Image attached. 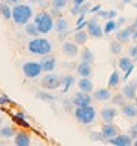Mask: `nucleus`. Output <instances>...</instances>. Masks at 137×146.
<instances>
[{
    "instance_id": "f257e3e1",
    "label": "nucleus",
    "mask_w": 137,
    "mask_h": 146,
    "mask_svg": "<svg viewBox=\"0 0 137 146\" xmlns=\"http://www.w3.org/2000/svg\"><path fill=\"white\" fill-rule=\"evenodd\" d=\"M33 18V8L30 5L18 3L12 6V21L18 25H25Z\"/></svg>"
},
{
    "instance_id": "f03ea898",
    "label": "nucleus",
    "mask_w": 137,
    "mask_h": 146,
    "mask_svg": "<svg viewBox=\"0 0 137 146\" xmlns=\"http://www.w3.org/2000/svg\"><path fill=\"white\" fill-rule=\"evenodd\" d=\"M27 48H28V52L30 54H33V55H48L52 52V48H54V45H52L48 39H45V37H33L31 40L28 42L27 45Z\"/></svg>"
},
{
    "instance_id": "7ed1b4c3",
    "label": "nucleus",
    "mask_w": 137,
    "mask_h": 146,
    "mask_svg": "<svg viewBox=\"0 0 137 146\" xmlns=\"http://www.w3.org/2000/svg\"><path fill=\"white\" fill-rule=\"evenodd\" d=\"M54 21L55 19L52 18V15L49 14V12H39V14L34 15V24L36 27L39 30V33L40 35H48V33H51L52 30H54Z\"/></svg>"
},
{
    "instance_id": "20e7f679",
    "label": "nucleus",
    "mask_w": 137,
    "mask_h": 146,
    "mask_svg": "<svg viewBox=\"0 0 137 146\" xmlns=\"http://www.w3.org/2000/svg\"><path fill=\"white\" fill-rule=\"evenodd\" d=\"M73 115L76 118L77 122H81L82 125H89L95 121L97 118V110L95 108H93L91 104L88 106H81V108H75Z\"/></svg>"
},
{
    "instance_id": "39448f33",
    "label": "nucleus",
    "mask_w": 137,
    "mask_h": 146,
    "mask_svg": "<svg viewBox=\"0 0 137 146\" xmlns=\"http://www.w3.org/2000/svg\"><path fill=\"white\" fill-rule=\"evenodd\" d=\"M61 82H63V78L55 75V73H46L42 79H40V85L45 88V90H49V91H54V90H58L61 87Z\"/></svg>"
},
{
    "instance_id": "423d86ee",
    "label": "nucleus",
    "mask_w": 137,
    "mask_h": 146,
    "mask_svg": "<svg viewBox=\"0 0 137 146\" xmlns=\"http://www.w3.org/2000/svg\"><path fill=\"white\" fill-rule=\"evenodd\" d=\"M21 69H23L24 76L28 78V79H36L43 73L40 63H37V61H25Z\"/></svg>"
},
{
    "instance_id": "0eeeda50",
    "label": "nucleus",
    "mask_w": 137,
    "mask_h": 146,
    "mask_svg": "<svg viewBox=\"0 0 137 146\" xmlns=\"http://www.w3.org/2000/svg\"><path fill=\"white\" fill-rule=\"evenodd\" d=\"M87 31H88V35H89L91 37H94V39H101V37L104 36L103 29H101V25L99 24V19H97V17L88 19Z\"/></svg>"
},
{
    "instance_id": "6e6552de",
    "label": "nucleus",
    "mask_w": 137,
    "mask_h": 146,
    "mask_svg": "<svg viewBox=\"0 0 137 146\" xmlns=\"http://www.w3.org/2000/svg\"><path fill=\"white\" fill-rule=\"evenodd\" d=\"M71 103H73L75 108H81V106H88L93 103V96L89 94V92H83L79 90V92H76V94L71 97Z\"/></svg>"
},
{
    "instance_id": "1a4fd4ad",
    "label": "nucleus",
    "mask_w": 137,
    "mask_h": 146,
    "mask_svg": "<svg viewBox=\"0 0 137 146\" xmlns=\"http://www.w3.org/2000/svg\"><path fill=\"white\" fill-rule=\"evenodd\" d=\"M109 145L113 146H131L133 145V137L130 134H116L115 137H110L106 140Z\"/></svg>"
},
{
    "instance_id": "9d476101",
    "label": "nucleus",
    "mask_w": 137,
    "mask_h": 146,
    "mask_svg": "<svg viewBox=\"0 0 137 146\" xmlns=\"http://www.w3.org/2000/svg\"><path fill=\"white\" fill-rule=\"evenodd\" d=\"M133 33H134V27H133V25H128V27H125V29H121V30H118V33H115L116 40L121 42V43H127V42L131 40Z\"/></svg>"
},
{
    "instance_id": "9b49d317",
    "label": "nucleus",
    "mask_w": 137,
    "mask_h": 146,
    "mask_svg": "<svg viewBox=\"0 0 137 146\" xmlns=\"http://www.w3.org/2000/svg\"><path fill=\"white\" fill-rule=\"evenodd\" d=\"M63 54L69 57V58H75L77 54H79V45L76 42H64L61 46Z\"/></svg>"
},
{
    "instance_id": "f8f14e48",
    "label": "nucleus",
    "mask_w": 137,
    "mask_h": 146,
    "mask_svg": "<svg viewBox=\"0 0 137 146\" xmlns=\"http://www.w3.org/2000/svg\"><path fill=\"white\" fill-rule=\"evenodd\" d=\"M39 63H40V66H42V70L46 72V73L54 72L55 67H57V60H55V57H52V55H49V54L45 55V58H42Z\"/></svg>"
},
{
    "instance_id": "ddd939ff",
    "label": "nucleus",
    "mask_w": 137,
    "mask_h": 146,
    "mask_svg": "<svg viewBox=\"0 0 137 146\" xmlns=\"http://www.w3.org/2000/svg\"><path fill=\"white\" fill-rule=\"evenodd\" d=\"M76 73L81 78H91V75H93V64L87 61H81L76 67Z\"/></svg>"
},
{
    "instance_id": "4468645a",
    "label": "nucleus",
    "mask_w": 137,
    "mask_h": 146,
    "mask_svg": "<svg viewBox=\"0 0 137 146\" xmlns=\"http://www.w3.org/2000/svg\"><path fill=\"white\" fill-rule=\"evenodd\" d=\"M101 133L106 137V140L110 137H115L116 134H119V128L116 127L113 122H104V125L101 127Z\"/></svg>"
},
{
    "instance_id": "2eb2a0df",
    "label": "nucleus",
    "mask_w": 137,
    "mask_h": 146,
    "mask_svg": "<svg viewBox=\"0 0 137 146\" xmlns=\"http://www.w3.org/2000/svg\"><path fill=\"white\" fill-rule=\"evenodd\" d=\"M14 143H15L17 146H30V145H31V137H30L28 133H24V131L15 133Z\"/></svg>"
},
{
    "instance_id": "dca6fc26",
    "label": "nucleus",
    "mask_w": 137,
    "mask_h": 146,
    "mask_svg": "<svg viewBox=\"0 0 137 146\" xmlns=\"http://www.w3.org/2000/svg\"><path fill=\"white\" fill-rule=\"evenodd\" d=\"M103 122H113L115 118L118 116V110H116V108H112V106H109V108H104L101 110L100 113Z\"/></svg>"
},
{
    "instance_id": "f3484780",
    "label": "nucleus",
    "mask_w": 137,
    "mask_h": 146,
    "mask_svg": "<svg viewBox=\"0 0 137 146\" xmlns=\"http://www.w3.org/2000/svg\"><path fill=\"white\" fill-rule=\"evenodd\" d=\"M93 98L97 102H107L112 98V92H110V88H99L94 91Z\"/></svg>"
},
{
    "instance_id": "a211bd4d",
    "label": "nucleus",
    "mask_w": 137,
    "mask_h": 146,
    "mask_svg": "<svg viewBox=\"0 0 137 146\" xmlns=\"http://www.w3.org/2000/svg\"><path fill=\"white\" fill-rule=\"evenodd\" d=\"M122 94L124 97L127 98V100H136V97H137V87L133 84V82H128L124 85V88H122Z\"/></svg>"
},
{
    "instance_id": "6ab92c4d",
    "label": "nucleus",
    "mask_w": 137,
    "mask_h": 146,
    "mask_svg": "<svg viewBox=\"0 0 137 146\" xmlns=\"http://www.w3.org/2000/svg\"><path fill=\"white\" fill-rule=\"evenodd\" d=\"M122 115L125 116V118H130V119H133V118H137V106L133 104V103H125L122 106Z\"/></svg>"
},
{
    "instance_id": "aec40b11",
    "label": "nucleus",
    "mask_w": 137,
    "mask_h": 146,
    "mask_svg": "<svg viewBox=\"0 0 137 146\" xmlns=\"http://www.w3.org/2000/svg\"><path fill=\"white\" fill-rule=\"evenodd\" d=\"M77 88L83 92H93L94 91V84L89 78H81L77 81Z\"/></svg>"
},
{
    "instance_id": "412c9836",
    "label": "nucleus",
    "mask_w": 137,
    "mask_h": 146,
    "mask_svg": "<svg viewBox=\"0 0 137 146\" xmlns=\"http://www.w3.org/2000/svg\"><path fill=\"white\" fill-rule=\"evenodd\" d=\"M121 81H122V78H121V75H119V72H118V70H113L112 73H110V76H109L107 88H110V90L116 88V87L121 84Z\"/></svg>"
},
{
    "instance_id": "4be33fe9",
    "label": "nucleus",
    "mask_w": 137,
    "mask_h": 146,
    "mask_svg": "<svg viewBox=\"0 0 137 146\" xmlns=\"http://www.w3.org/2000/svg\"><path fill=\"white\" fill-rule=\"evenodd\" d=\"M54 30L57 33H63V31H67L69 30V21L66 18H57L54 21Z\"/></svg>"
},
{
    "instance_id": "5701e85b",
    "label": "nucleus",
    "mask_w": 137,
    "mask_h": 146,
    "mask_svg": "<svg viewBox=\"0 0 137 146\" xmlns=\"http://www.w3.org/2000/svg\"><path fill=\"white\" fill-rule=\"evenodd\" d=\"M88 37H89V35H88L87 30H76L75 35H73V39H75V42L77 45H85Z\"/></svg>"
},
{
    "instance_id": "b1692460",
    "label": "nucleus",
    "mask_w": 137,
    "mask_h": 146,
    "mask_svg": "<svg viewBox=\"0 0 137 146\" xmlns=\"http://www.w3.org/2000/svg\"><path fill=\"white\" fill-rule=\"evenodd\" d=\"M89 3H82V5H73V8L70 9V14L71 15H82V14H87L89 12Z\"/></svg>"
},
{
    "instance_id": "393cba45",
    "label": "nucleus",
    "mask_w": 137,
    "mask_h": 146,
    "mask_svg": "<svg viewBox=\"0 0 137 146\" xmlns=\"http://www.w3.org/2000/svg\"><path fill=\"white\" fill-rule=\"evenodd\" d=\"M0 17L6 19V21L12 19V8L5 2H0Z\"/></svg>"
},
{
    "instance_id": "a878e982",
    "label": "nucleus",
    "mask_w": 137,
    "mask_h": 146,
    "mask_svg": "<svg viewBox=\"0 0 137 146\" xmlns=\"http://www.w3.org/2000/svg\"><path fill=\"white\" fill-rule=\"evenodd\" d=\"M134 63H133V58H130V57H121L119 58V61H118V67L121 72L125 73L130 67H133Z\"/></svg>"
},
{
    "instance_id": "bb28decb",
    "label": "nucleus",
    "mask_w": 137,
    "mask_h": 146,
    "mask_svg": "<svg viewBox=\"0 0 137 146\" xmlns=\"http://www.w3.org/2000/svg\"><path fill=\"white\" fill-rule=\"evenodd\" d=\"M75 85V78L71 75L63 76V82H61V91L63 92H69V90Z\"/></svg>"
},
{
    "instance_id": "cd10ccee",
    "label": "nucleus",
    "mask_w": 137,
    "mask_h": 146,
    "mask_svg": "<svg viewBox=\"0 0 137 146\" xmlns=\"http://www.w3.org/2000/svg\"><path fill=\"white\" fill-rule=\"evenodd\" d=\"M27 116H25L24 113H21V112H18V113H15L14 116H12V121H14L15 124L21 125V127L24 128H30V124L27 122V119H25Z\"/></svg>"
},
{
    "instance_id": "c85d7f7f",
    "label": "nucleus",
    "mask_w": 137,
    "mask_h": 146,
    "mask_svg": "<svg viewBox=\"0 0 137 146\" xmlns=\"http://www.w3.org/2000/svg\"><path fill=\"white\" fill-rule=\"evenodd\" d=\"M36 97L39 98V100L46 102V103H55V100H57V97H55V96H52L51 92H45V91H39V92H36Z\"/></svg>"
},
{
    "instance_id": "c756f323",
    "label": "nucleus",
    "mask_w": 137,
    "mask_h": 146,
    "mask_svg": "<svg viewBox=\"0 0 137 146\" xmlns=\"http://www.w3.org/2000/svg\"><path fill=\"white\" fill-rule=\"evenodd\" d=\"M14 136H15V128H12L11 125H3V127H0V137L11 139Z\"/></svg>"
},
{
    "instance_id": "7c9ffc66",
    "label": "nucleus",
    "mask_w": 137,
    "mask_h": 146,
    "mask_svg": "<svg viewBox=\"0 0 137 146\" xmlns=\"http://www.w3.org/2000/svg\"><path fill=\"white\" fill-rule=\"evenodd\" d=\"M24 30H25V33H27L28 36H31V37H37L39 35H40L34 23H27V24L24 25Z\"/></svg>"
},
{
    "instance_id": "2f4dec72",
    "label": "nucleus",
    "mask_w": 137,
    "mask_h": 146,
    "mask_svg": "<svg viewBox=\"0 0 137 146\" xmlns=\"http://www.w3.org/2000/svg\"><path fill=\"white\" fill-rule=\"evenodd\" d=\"M116 29H118V23H116L115 19H107L106 24H104V27H103V33L104 35H110V33L115 31Z\"/></svg>"
},
{
    "instance_id": "473e14b6",
    "label": "nucleus",
    "mask_w": 137,
    "mask_h": 146,
    "mask_svg": "<svg viewBox=\"0 0 137 146\" xmlns=\"http://www.w3.org/2000/svg\"><path fill=\"white\" fill-rule=\"evenodd\" d=\"M81 60L82 61H87V63H94V54L93 51H91L89 48H83L82 52H81Z\"/></svg>"
},
{
    "instance_id": "72a5a7b5",
    "label": "nucleus",
    "mask_w": 137,
    "mask_h": 146,
    "mask_svg": "<svg viewBox=\"0 0 137 146\" xmlns=\"http://www.w3.org/2000/svg\"><path fill=\"white\" fill-rule=\"evenodd\" d=\"M110 100H112V104H116V106H122L125 104V100L127 98L124 97V94L122 92H118V94H115V96H112V98H110Z\"/></svg>"
},
{
    "instance_id": "f704fd0d",
    "label": "nucleus",
    "mask_w": 137,
    "mask_h": 146,
    "mask_svg": "<svg viewBox=\"0 0 137 146\" xmlns=\"http://www.w3.org/2000/svg\"><path fill=\"white\" fill-rule=\"evenodd\" d=\"M110 52H112L113 55H119L122 52V43L118 42V40H113L110 43Z\"/></svg>"
},
{
    "instance_id": "c9c22d12",
    "label": "nucleus",
    "mask_w": 137,
    "mask_h": 146,
    "mask_svg": "<svg viewBox=\"0 0 137 146\" xmlns=\"http://www.w3.org/2000/svg\"><path fill=\"white\" fill-rule=\"evenodd\" d=\"M89 139L93 142H106V137L103 136L101 131H91L89 133Z\"/></svg>"
},
{
    "instance_id": "e433bc0d",
    "label": "nucleus",
    "mask_w": 137,
    "mask_h": 146,
    "mask_svg": "<svg viewBox=\"0 0 137 146\" xmlns=\"http://www.w3.org/2000/svg\"><path fill=\"white\" fill-rule=\"evenodd\" d=\"M87 24H88V19H85V14L79 15V18L76 21V30H83L87 27Z\"/></svg>"
},
{
    "instance_id": "4c0bfd02",
    "label": "nucleus",
    "mask_w": 137,
    "mask_h": 146,
    "mask_svg": "<svg viewBox=\"0 0 137 146\" xmlns=\"http://www.w3.org/2000/svg\"><path fill=\"white\" fill-rule=\"evenodd\" d=\"M69 0H52V8H57V9H64L67 6Z\"/></svg>"
},
{
    "instance_id": "58836bf2",
    "label": "nucleus",
    "mask_w": 137,
    "mask_h": 146,
    "mask_svg": "<svg viewBox=\"0 0 137 146\" xmlns=\"http://www.w3.org/2000/svg\"><path fill=\"white\" fill-rule=\"evenodd\" d=\"M12 102H11V98L6 96V94H2L0 96V106H11Z\"/></svg>"
},
{
    "instance_id": "ea45409f",
    "label": "nucleus",
    "mask_w": 137,
    "mask_h": 146,
    "mask_svg": "<svg viewBox=\"0 0 137 146\" xmlns=\"http://www.w3.org/2000/svg\"><path fill=\"white\" fill-rule=\"evenodd\" d=\"M61 11H63V9H57V8H52L49 14L52 15V18H54V19H57V18H61V17H63V12H61Z\"/></svg>"
},
{
    "instance_id": "a19ab883",
    "label": "nucleus",
    "mask_w": 137,
    "mask_h": 146,
    "mask_svg": "<svg viewBox=\"0 0 137 146\" xmlns=\"http://www.w3.org/2000/svg\"><path fill=\"white\" fill-rule=\"evenodd\" d=\"M128 134L133 137V140H134V139H137V122L130 127V133H128Z\"/></svg>"
},
{
    "instance_id": "79ce46f5",
    "label": "nucleus",
    "mask_w": 137,
    "mask_h": 146,
    "mask_svg": "<svg viewBox=\"0 0 137 146\" xmlns=\"http://www.w3.org/2000/svg\"><path fill=\"white\" fill-rule=\"evenodd\" d=\"M130 57H131L133 60H136L137 61V43L133 45L131 48H130Z\"/></svg>"
},
{
    "instance_id": "37998d69",
    "label": "nucleus",
    "mask_w": 137,
    "mask_h": 146,
    "mask_svg": "<svg viewBox=\"0 0 137 146\" xmlns=\"http://www.w3.org/2000/svg\"><path fill=\"white\" fill-rule=\"evenodd\" d=\"M97 17H99V18L107 19V18H109V11H103V9H100L99 12H97Z\"/></svg>"
},
{
    "instance_id": "c03bdc74",
    "label": "nucleus",
    "mask_w": 137,
    "mask_h": 146,
    "mask_svg": "<svg viewBox=\"0 0 137 146\" xmlns=\"http://www.w3.org/2000/svg\"><path fill=\"white\" fill-rule=\"evenodd\" d=\"M133 70H134V66H133V67H130L125 73H124V81H128V78L130 76H131V73H133Z\"/></svg>"
},
{
    "instance_id": "a18cd8bd",
    "label": "nucleus",
    "mask_w": 137,
    "mask_h": 146,
    "mask_svg": "<svg viewBox=\"0 0 137 146\" xmlns=\"http://www.w3.org/2000/svg\"><path fill=\"white\" fill-rule=\"evenodd\" d=\"M0 2L8 3L9 6H15V5H18V3H21V0H0Z\"/></svg>"
},
{
    "instance_id": "49530a36",
    "label": "nucleus",
    "mask_w": 137,
    "mask_h": 146,
    "mask_svg": "<svg viewBox=\"0 0 137 146\" xmlns=\"http://www.w3.org/2000/svg\"><path fill=\"white\" fill-rule=\"evenodd\" d=\"M101 9V6L100 5H95V6H93V8H89V14H97Z\"/></svg>"
},
{
    "instance_id": "de8ad7c7",
    "label": "nucleus",
    "mask_w": 137,
    "mask_h": 146,
    "mask_svg": "<svg viewBox=\"0 0 137 146\" xmlns=\"http://www.w3.org/2000/svg\"><path fill=\"white\" fill-rule=\"evenodd\" d=\"M116 23H118V27H119V25H124V24L127 23V18H125V17H121V18L118 19V21H116Z\"/></svg>"
},
{
    "instance_id": "09e8293b",
    "label": "nucleus",
    "mask_w": 137,
    "mask_h": 146,
    "mask_svg": "<svg viewBox=\"0 0 137 146\" xmlns=\"http://www.w3.org/2000/svg\"><path fill=\"white\" fill-rule=\"evenodd\" d=\"M66 36H69V30L67 31H63V33H58V39H60V40H63Z\"/></svg>"
},
{
    "instance_id": "8fccbe9b",
    "label": "nucleus",
    "mask_w": 137,
    "mask_h": 146,
    "mask_svg": "<svg viewBox=\"0 0 137 146\" xmlns=\"http://www.w3.org/2000/svg\"><path fill=\"white\" fill-rule=\"evenodd\" d=\"M116 15H118V14H116V11H109V18L107 19H115Z\"/></svg>"
},
{
    "instance_id": "3c124183",
    "label": "nucleus",
    "mask_w": 137,
    "mask_h": 146,
    "mask_svg": "<svg viewBox=\"0 0 137 146\" xmlns=\"http://www.w3.org/2000/svg\"><path fill=\"white\" fill-rule=\"evenodd\" d=\"M30 3H33V5H42L43 3V0H28Z\"/></svg>"
},
{
    "instance_id": "603ef678",
    "label": "nucleus",
    "mask_w": 137,
    "mask_h": 146,
    "mask_svg": "<svg viewBox=\"0 0 137 146\" xmlns=\"http://www.w3.org/2000/svg\"><path fill=\"white\" fill-rule=\"evenodd\" d=\"M85 2H87V0H73V5H82Z\"/></svg>"
},
{
    "instance_id": "864d4df0",
    "label": "nucleus",
    "mask_w": 137,
    "mask_h": 146,
    "mask_svg": "<svg viewBox=\"0 0 137 146\" xmlns=\"http://www.w3.org/2000/svg\"><path fill=\"white\" fill-rule=\"evenodd\" d=\"M131 39H134V40H137V29H134V33H133V37Z\"/></svg>"
},
{
    "instance_id": "5fc2aeb1",
    "label": "nucleus",
    "mask_w": 137,
    "mask_h": 146,
    "mask_svg": "<svg viewBox=\"0 0 137 146\" xmlns=\"http://www.w3.org/2000/svg\"><path fill=\"white\" fill-rule=\"evenodd\" d=\"M133 27L137 29V17H136V19H134V23H133Z\"/></svg>"
},
{
    "instance_id": "6e6d98bb",
    "label": "nucleus",
    "mask_w": 137,
    "mask_h": 146,
    "mask_svg": "<svg viewBox=\"0 0 137 146\" xmlns=\"http://www.w3.org/2000/svg\"><path fill=\"white\" fill-rule=\"evenodd\" d=\"M133 145H134V146H137V139H134V140H133Z\"/></svg>"
},
{
    "instance_id": "4d7b16f0",
    "label": "nucleus",
    "mask_w": 137,
    "mask_h": 146,
    "mask_svg": "<svg viewBox=\"0 0 137 146\" xmlns=\"http://www.w3.org/2000/svg\"><path fill=\"white\" fill-rule=\"evenodd\" d=\"M124 3H131V0H122Z\"/></svg>"
},
{
    "instance_id": "13d9d810",
    "label": "nucleus",
    "mask_w": 137,
    "mask_h": 146,
    "mask_svg": "<svg viewBox=\"0 0 137 146\" xmlns=\"http://www.w3.org/2000/svg\"><path fill=\"white\" fill-rule=\"evenodd\" d=\"M134 8H136V9H137V2H136V3H134Z\"/></svg>"
},
{
    "instance_id": "bf43d9fd",
    "label": "nucleus",
    "mask_w": 137,
    "mask_h": 146,
    "mask_svg": "<svg viewBox=\"0 0 137 146\" xmlns=\"http://www.w3.org/2000/svg\"><path fill=\"white\" fill-rule=\"evenodd\" d=\"M0 127H2V118H0Z\"/></svg>"
}]
</instances>
